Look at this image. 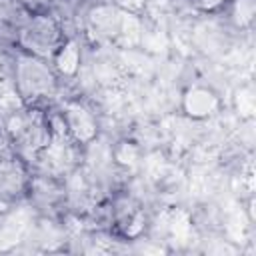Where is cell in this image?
Instances as JSON below:
<instances>
[{"label":"cell","instance_id":"obj_1","mask_svg":"<svg viewBox=\"0 0 256 256\" xmlns=\"http://www.w3.org/2000/svg\"><path fill=\"white\" fill-rule=\"evenodd\" d=\"M8 80L24 106H50L62 90L52 62L18 48L8 50Z\"/></svg>","mask_w":256,"mask_h":256},{"label":"cell","instance_id":"obj_2","mask_svg":"<svg viewBox=\"0 0 256 256\" xmlns=\"http://www.w3.org/2000/svg\"><path fill=\"white\" fill-rule=\"evenodd\" d=\"M0 126L8 136L12 152L26 164L40 158L54 136L48 106H20L0 118Z\"/></svg>","mask_w":256,"mask_h":256},{"label":"cell","instance_id":"obj_3","mask_svg":"<svg viewBox=\"0 0 256 256\" xmlns=\"http://www.w3.org/2000/svg\"><path fill=\"white\" fill-rule=\"evenodd\" d=\"M66 38L62 20L50 10H38L32 12L22 24L14 48L50 60Z\"/></svg>","mask_w":256,"mask_h":256},{"label":"cell","instance_id":"obj_4","mask_svg":"<svg viewBox=\"0 0 256 256\" xmlns=\"http://www.w3.org/2000/svg\"><path fill=\"white\" fill-rule=\"evenodd\" d=\"M136 22V14L112 2L92 4L84 12L82 32L98 44H116L126 38Z\"/></svg>","mask_w":256,"mask_h":256},{"label":"cell","instance_id":"obj_5","mask_svg":"<svg viewBox=\"0 0 256 256\" xmlns=\"http://www.w3.org/2000/svg\"><path fill=\"white\" fill-rule=\"evenodd\" d=\"M26 204L40 218L64 220L66 218L64 178L32 168L30 184H28V192H26Z\"/></svg>","mask_w":256,"mask_h":256},{"label":"cell","instance_id":"obj_6","mask_svg":"<svg viewBox=\"0 0 256 256\" xmlns=\"http://www.w3.org/2000/svg\"><path fill=\"white\" fill-rule=\"evenodd\" d=\"M56 124L66 136H70L78 146H88L98 138V116L92 106L82 102L80 98H66L54 104Z\"/></svg>","mask_w":256,"mask_h":256},{"label":"cell","instance_id":"obj_7","mask_svg":"<svg viewBox=\"0 0 256 256\" xmlns=\"http://www.w3.org/2000/svg\"><path fill=\"white\" fill-rule=\"evenodd\" d=\"M32 168L16 154L0 156V212H10L26 204Z\"/></svg>","mask_w":256,"mask_h":256},{"label":"cell","instance_id":"obj_8","mask_svg":"<svg viewBox=\"0 0 256 256\" xmlns=\"http://www.w3.org/2000/svg\"><path fill=\"white\" fill-rule=\"evenodd\" d=\"M222 100L218 92L206 84H192L182 92L180 98V110L186 118L202 122L220 112Z\"/></svg>","mask_w":256,"mask_h":256},{"label":"cell","instance_id":"obj_9","mask_svg":"<svg viewBox=\"0 0 256 256\" xmlns=\"http://www.w3.org/2000/svg\"><path fill=\"white\" fill-rule=\"evenodd\" d=\"M30 14L20 0H0V48L16 46V36Z\"/></svg>","mask_w":256,"mask_h":256},{"label":"cell","instance_id":"obj_10","mask_svg":"<svg viewBox=\"0 0 256 256\" xmlns=\"http://www.w3.org/2000/svg\"><path fill=\"white\" fill-rule=\"evenodd\" d=\"M54 70L62 80H74L82 68V42L80 36H68L56 54L50 58Z\"/></svg>","mask_w":256,"mask_h":256},{"label":"cell","instance_id":"obj_11","mask_svg":"<svg viewBox=\"0 0 256 256\" xmlns=\"http://www.w3.org/2000/svg\"><path fill=\"white\" fill-rule=\"evenodd\" d=\"M226 10H230L232 22L238 28H248L254 18V0H232Z\"/></svg>","mask_w":256,"mask_h":256},{"label":"cell","instance_id":"obj_12","mask_svg":"<svg viewBox=\"0 0 256 256\" xmlns=\"http://www.w3.org/2000/svg\"><path fill=\"white\" fill-rule=\"evenodd\" d=\"M188 2L198 14L214 16V14H220L222 10H226L232 0H188Z\"/></svg>","mask_w":256,"mask_h":256},{"label":"cell","instance_id":"obj_13","mask_svg":"<svg viewBox=\"0 0 256 256\" xmlns=\"http://www.w3.org/2000/svg\"><path fill=\"white\" fill-rule=\"evenodd\" d=\"M28 10L38 12V10H48V0H20Z\"/></svg>","mask_w":256,"mask_h":256}]
</instances>
